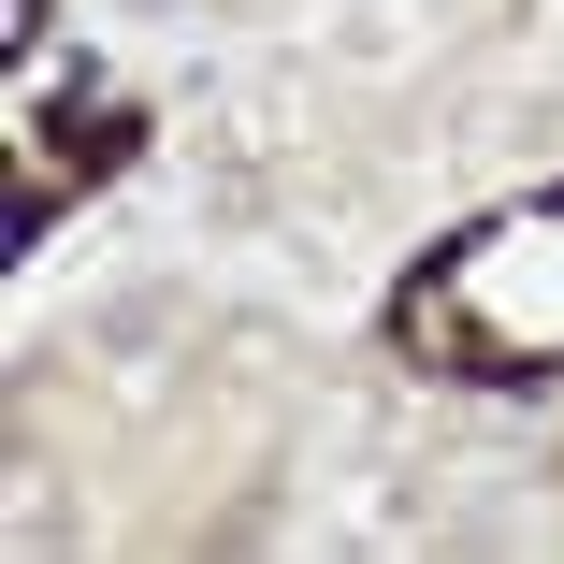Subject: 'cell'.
<instances>
[{
    "label": "cell",
    "instance_id": "obj_1",
    "mask_svg": "<svg viewBox=\"0 0 564 564\" xmlns=\"http://www.w3.org/2000/svg\"><path fill=\"white\" fill-rule=\"evenodd\" d=\"M391 362L434 391H564V174L478 203L391 275Z\"/></svg>",
    "mask_w": 564,
    "mask_h": 564
},
{
    "label": "cell",
    "instance_id": "obj_2",
    "mask_svg": "<svg viewBox=\"0 0 564 564\" xmlns=\"http://www.w3.org/2000/svg\"><path fill=\"white\" fill-rule=\"evenodd\" d=\"M30 87H15V117H0V247H44L58 217L87 203V188H117L131 160H145V101L117 87V73H44V58H15Z\"/></svg>",
    "mask_w": 564,
    "mask_h": 564
},
{
    "label": "cell",
    "instance_id": "obj_3",
    "mask_svg": "<svg viewBox=\"0 0 564 564\" xmlns=\"http://www.w3.org/2000/svg\"><path fill=\"white\" fill-rule=\"evenodd\" d=\"M44 30H58V0H0V44L15 58H44Z\"/></svg>",
    "mask_w": 564,
    "mask_h": 564
}]
</instances>
